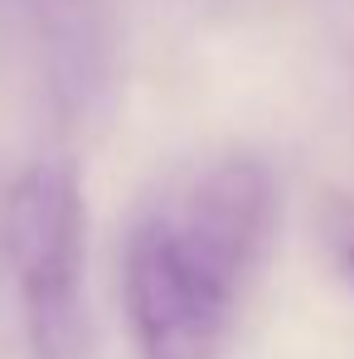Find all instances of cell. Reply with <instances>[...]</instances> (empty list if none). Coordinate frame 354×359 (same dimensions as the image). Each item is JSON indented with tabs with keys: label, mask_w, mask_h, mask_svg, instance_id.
<instances>
[{
	"label": "cell",
	"mask_w": 354,
	"mask_h": 359,
	"mask_svg": "<svg viewBox=\"0 0 354 359\" xmlns=\"http://www.w3.org/2000/svg\"><path fill=\"white\" fill-rule=\"evenodd\" d=\"M277 180L252 156H224L170 180L126 229L121 297L141 359H224L238 306L262 267Z\"/></svg>",
	"instance_id": "cell-1"
},
{
	"label": "cell",
	"mask_w": 354,
	"mask_h": 359,
	"mask_svg": "<svg viewBox=\"0 0 354 359\" xmlns=\"http://www.w3.org/2000/svg\"><path fill=\"white\" fill-rule=\"evenodd\" d=\"M83 189L68 161H34L5 199V248L29 359H93L83 301Z\"/></svg>",
	"instance_id": "cell-2"
},
{
	"label": "cell",
	"mask_w": 354,
	"mask_h": 359,
	"mask_svg": "<svg viewBox=\"0 0 354 359\" xmlns=\"http://www.w3.org/2000/svg\"><path fill=\"white\" fill-rule=\"evenodd\" d=\"M39 34L49 39L54 78L68 93L93 88L97 78V25H93V0H29Z\"/></svg>",
	"instance_id": "cell-3"
},
{
	"label": "cell",
	"mask_w": 354,
	"mask_h": 359,
	"mask_svg": "<svg viewBox=\"0 0 354 359\" xmlns=\"http://www.w3.org/2000/svg\"><path fill=\"white\" fill-rule=\"evenodd\" d=\"M320 238H325L330 262L340 267V277L354 287V189L325 194V204H320Z\"/></svg>",
	"instance_id": "cell-4"
}]
</instances>
